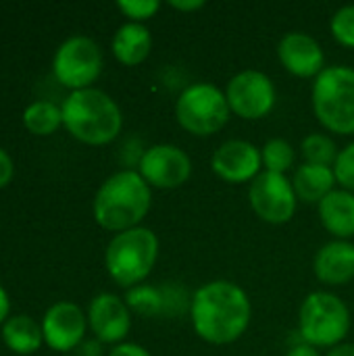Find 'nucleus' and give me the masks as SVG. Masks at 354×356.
Here are the masks:
<instances>
[{"label":"nucleus","instance_id":"nucleus-12","mask_svg":"<svg viewBox=\"0 0 354 356\" xmlns=\"http://www.w3.org/2000/svg\"><path fill=\"white\" fill-rule=\"evenodd\" d=\"M211 171L225 184H252L263 173L261 148L248 140H225L211 156Z\"/></svg>","mask_w":354,"mask_h":356},{"label":"nucleus","instance_id":"nucleus-34","mask_svg":"<svg viewBox=\"0 0 354 356\" xmlns=\"http://www.w3.org/2000/svg\"><path fill=\"white\" fill-rule=\"evenodd\" d=\"M325 356H354V344H351V342L338 344V346L330 348Z\"/></svg>","mask_w":354,"mask_h":356},{"label":"nucleus","instance_id":"nucleus-3","mask_svg":"<svg viewBox=\"0 0 354 356\" xmlns=\"http://www.w3.org/2000/svg\"><path fill=\"white\" fill-rule=\"evenodd\" d=\"M61 111L67 131L90 146L111 144L123 127V113L119 104L98 88L71 92L63 100Z\"/></svg>","mask_w":354,"mask_h":356},{"label":"nucleus","instance_id":"nucleus-24","mask_svg":"<svg viewBox=\"0 0 354 356\" xmlns=\"http://www.w3.org/2000/svg\"><path fill=\"white\" fill-rule=\"evenodd\" d=\"M261 159H263V171L288 175L296 167V150L294 146L284 138H271L261 146Z\"/></svg>","mask_w":354,"mask_h":356},{"label":"nucleus","instance_id":"nucleus-33","mask_svg":"<svg viewBox=\"0 0 354 356\" xmlns=\"http://www.w3.org/2000/svg\"><path fill=\"white\" fill-rule=\"evenodd\" d=\"M8 313H10V298H8V292L0 286V323L2 325L8 319Z\"/></svg>","mask_w":354,"mask_h":356},{"label":"nucleus","instance_id":"nucleus-23","mask_svg":"<svg viewBox=\"0 0 354 356\" xmlns=\"http://www.w3.org/2000/svg\"><path fill=\"white\" fill-rule=\"evenodd\" d=\"M340 148L336 146V140L330 134H319L313 131L303 138L300 142V154L303 163L309 165H321V167H334L338 159Z\"/></svg>","mask_w":354,"mask_h":356},{"label":"nucleus","instance_id":"nucleus-4","mask_svg":"<svg viewBox=\"0 0 354 356\" xmlns=\"http://www.w3.org/2000/svg\"><path fill=\"white\" fill-rule=\"evenodd\" d=\"M161 252L159 236L150 227H134L121 234H115L104 250V267L111 280L119 288H136L144 284Z\"/></svg>","mask_w":354,"mask_h":356},{"label":"nucleus","instance_id":"nucleus-6","mask_svg":"<svg viewBox=\"0 0 354 356\" xmlns=\"http://www.w3.org/2000/svg\"><path fill=\"white\" fill-rule=\"evenodd\" d=\"M351 327V309L334 292L315 290L298 309V338L315 348L330 350L338 344H344Z\"/></svg>","mask_w":354,"mask_h":356},{"label":"nucleus","instance_id":"nucleus-32","mask_svg":"<svg viewBox=\"0 0 354 356\" xmlns=\"http://www.w3.org/2000/svg\"><path fill=\"white\" fill-rule=\"evenodd\" d=\"M284 356H321V353H319V348H315V346H311V344L298 340L296 344H292V346L286 350V355Z\"/></svg>","mask_w":354,"mask_h":356},{"label":"nucleus","instance_id":"nucleus-5","mask_svg":"<svg viewBox=\"0 0 354 356\" xmlns=\"http://www.w3.org/2000/svg\"><path fill=\"white\" fill-rule=\"evenodd\" d=\"M311 106L319 125L336 136L354 134V69L330 65L311 88Z\"/></svg>","mask_w":354,"mask_h":356},{"label":"nucleus","instance_id":"nucleus-11","mask_svg":"<svg viewBox=\"0 0 354 356\" xmlns=\"http://www.w3.org/2000/svg\"><path fill=\"white\" fill-rule=\"evenodd\" d=\"M190 154L169 142L146 148L138 161V173L152 190H177L192 177Z\"/></svg>","mask_w":354,"mask_h":356},{"label":"nucleus","instance_id":"nucleus-26","mask_svg":"<svg viewBox=\"0 0 354 356\" xmlns=\"http://www.w3.org/2000/svg\"><path fill=\"white\" fill-rule=\"evenodd\" d=\"M117 8L123 17H127V21L146 25V21L152 19L161 10V2L159 0H119Z\"/></svg>","mask_w":354,"mask_h":356},{"label":"nucleus","instance_id":"nucleus-18","mask_svg":"<svg viewBox=\"0 0 354 356\" xmlns=\"http://www.w3.org/2000/svg\"><path fill=\"white\" fill-rule=\"evenodd\" d=\"M319 221L334 240L354 238V194L336 188L317 204Z\"/></svg>","mask_w":354,"mask_h":356},{"label":"nucleus","instance_id":"nucleus-2","mask_svg":"<svg viewBox=\"0 0 354 356\" xmlns=\"http://www.w3.org/2000/svg\"><path fill=\"white\" fill-rule=\"evenodd\" d=\"M152 209V188L138 169H121L98 188L92 211L96 223L106 232H127L140 227Z\"/></svg>","mask_w":354,"mask_h":356},{"label":"nucleus","instance_id":"nucleus-22","mask_svg":"<svg viewBox=\"0 0 354 356\" xmlns=\"http://www.w3.org/2000/svg\"><path fill=\"white\" fill-rule=\"evenodd\" d=\"M23 125L33 136H50L63 125V111L50 100H35L23 111Z\"/></svg>","mask_w":354,"mask_h":356},{"label":"nucleus","instance_id":"nucleus-13","mask_svg":"<svg viewBox=\"0 0 354 356\" xmlns=\"http://www.w3.org/2000/svg\"><path fill=\"white\" fill-rule=\"evenodd\" d=\"M88 327L94 338L102 344H121L125 342L131 330V311L125 298H119L113 292H100L90 300L88 307Z\"/></svg>","mask_w":354,"mask_h":356},{"label":"nucleus","instance_id":"nucleus-21","mask_svg":"<svg viewBox=\"0 0 354 356\" xmlns=\"http://www.w3.org/2000/svg\"><path fill=\"white\" fill-rule=\"evenodd\" d=\"M2 342L17 355H31L44 344L42 325L27 315L8 317L2 325Z\"/></svg>","mask_w":354,"mask_h":356},{"label":"nucleus","instance_id":"nucleus-8","mask_svg":"<svg viewBox=\"0 0 354 356\" xmlns=\"http://www.w3.org/2000/svg\"><path fill=\"white\" fill-rule=\"evenodd\" d=\"M104 67V56L100 46L88 35L67 38L54 52L52 71L58 83L71 92L92 88L100 77Z\"/></svg>","mask_w":354,"mask_h":356},{"label":"nucleus","instance_id":"nucleus-16","mask_svg":"<svg viewBox=\"0 0 354 356\" xmlns=\"http://www.w3.org/2000/svg\"><path fill=\"white\" fill-rule=\"evenodd\" d=\"M190 298L179 286L140 284L125 292V302L140 317H179L190 311Z\"/></svg>","mask_w":354,"mask_h":356},{"label":"nucleus","instance_id":"nucleus-15","mask_svg":"<svg viewBox=\"0 0 354 356\" xmlns=\"http://www.w3.org/2000/svg\"><path fill=\"white\" fill-rule=\"evenodd\" d=\"M280 65L294 77L315 79L328 65L319 40L307 31H288L277 44Z\"/></svg>","mask_w":354,"mask_h":356},{"label":"nucleus","instance_id":"nucleus-10","mask_svg":"<svg viewBox=\"0 0 354 356\" xmlns=\"http://www.w3.org/2000/svg\"><path fill=\"white\" fill-rule=\"evenodd\" d=\"M248 202L252 213L269 223L284 225L292 221L298 209V198L288 175H277L263 171L248 188Z\"/></svg>","mask_w":354,"mask_h":356},{"label":"nucleus","instance_id":"nucleus-19","mask_svg":"<svg viewBox=\"0 0 354 356\" xmlns=\"http://www.w3.org/2000/svg\"><path fill=\"white\" fill-rule=\"evenodd\" d=\"M113 56L125 67L142 65L152 52V33L144 23H123L111 42Z\"/></svg>","mask_w":354,"mask_h":356},{"label":"nucleus","instance_id":"nucleus-28","mask_svg":"<svg viewBox=\"0 0 354 356\" xmlns=\"http://www.w3.org/2000/svg\"><path fill=\"white\" fill-rule=\"evenodd\" d=\"M108 356H152L142 344L136 342H121L108 350Z\"/></svg>","mask_w":354,"mask_h":356},{"label":"nucleus","instance_id":"nucleus-20","mask_svg":"<svg viewBox=\"0 0 354 356\" xmlns=\"http://www.w3.org/2000/svg\"><path fill=\"white\" fill-rule=\"evenodd\" d=\"M292 186H294L298 202L319 204L330 192H334L338 188V181H336L334 167L303 163L294 169Z\"/></svg>","mask_w":354,"mask_h":356},{"label":"nucleus","instance_id":"nucleus-7","mask_svg":"<svg viewBox=\"0 0 354 356\" xmlns=\"http://www.w3.org/2000/svg\"><path fill=\"white\" fill-rule=\"evenodd\" d=\"M232 117L225 92L211 81L186 86L175 100V119L179 127L196 138L219 134Z\"/></svg>","mask_w":354,"mask_h":356},{"label":"nucleus","instance_id":"nucleus-14","mask_svg":"<svg viewBox=\"0 0 354 356\" xmlns=\"http://www.w3.org/2000/svg\"><path fill=\"white\" fill-rule=\"evenodd\" d=\"M86 330L88 315L67 300L54 302L42 319L44 344L56 353H73L86 340Z\"/></svg>","mask_w":354,"mask_h":356},{"label":"nucleus","instance_id":"nucleus-29","mask_svg":"<svg viewBox=\"0 0 354 356\" xmlns=\"http://www.w3.org/2000/svg\"><path fill=\"white\" fill-rule=\"evenodd\" d=\"M15 175V163L10 159V154L0 146V188H6L10 184Z\"/></svg>","mask_w":354,"mask_h":356},{"label":"nucleus","instance_id":"nucleus-31","mask_svg":"<svg viewBox=\"0 0 354 356\" xmlns=\"http://www.w3.org/2000/svg\"><path fill=\"white\" fill-rule=\"evenodd\" d=\"M169 6L179 13H196L204 8V0H169Z\"/></svg>","mask_w":354,"mask_h":356},{"label":"nucleus","instance_id":"nucleus-17","mask_svg":"<svg viewBox=\"0 0 354 356\" xmlns=\"http://www.w3.org/2000/svg\"><path fill=\"white\" fill-rule=\"evenodd\" d=\"M313 273L330 288L351 284L354 280L353 240H332L323 244L313 259Z\"/></svg>","mask_w":354,"mask_h":356},{"label":"nucleus","instance_id":"nucleus-27","mask_svg":"<svg viewBox=\"0 0 354 356\" xmlns=\"http://www.w3.org/2000/svg\"><path fill=\"white\" fill-rule=\"evenodd\" d=\"M334 173H336L338 188L354 194V140L344 148H340L338 159L334 163Z\"/></svg>","mask_w":354,"mask_h":356},{"label":"nucleus","instance_id":"nucleus-25","mask_svg":"<svg viewBox=\"0 0 354 356\" xmlns=\"http://www.w3.org/2000/svg\"><path fill=\"white\" fill-rule=\"evenodd\" d=\"M330 33L340 46L354 50V4H344L332 15Z\"/></svg>","mask_w":354,"mask_h":356},{"label":"nucleus","instance_id":"nucleus-1","mask_svg":"<svg viewBox=\"0 0 354 356\" xmlns=\"http://www.w3.org/2000/svg\"><path fill=\"white\" fill-rule=\"evenodd\" d=\"M188 315L194 334L202 342L227 346L248 332L252 321V302L246 290L236 282L213 280L194 290Z\"/></svg>","mask_w":354,"mask_h":356},{"label":"nucleus","instance_id":"nucleus-9","mask_svg":"<svg viewBox=\"0 0 354 356\" xmlns=\"http://www.w3.org/2000/svg\"><path fill=\"white\" fill-rule=\"evenodd\" d=\"M223 92L232 115L244 121L265 119L277 102V90L273 79L259 69L238 71L234 77H230Z\"/></svg>","mask_w":354,"mask_h":356},{"label":"nucleus","instance_id":"nucleus-30","mask_svg":"<svg viewBox=\"0 0 354 356\" xmlns=\"http://www.w3.org/2000/svg\"><path fill=\"white\" fill-rule=\"evenodd\" d=\"M75 356H102V342H98L96 338L94 340H83L75 350Z\"/></svg>","mask_w":354,"mask_h":356}]
</instances>
